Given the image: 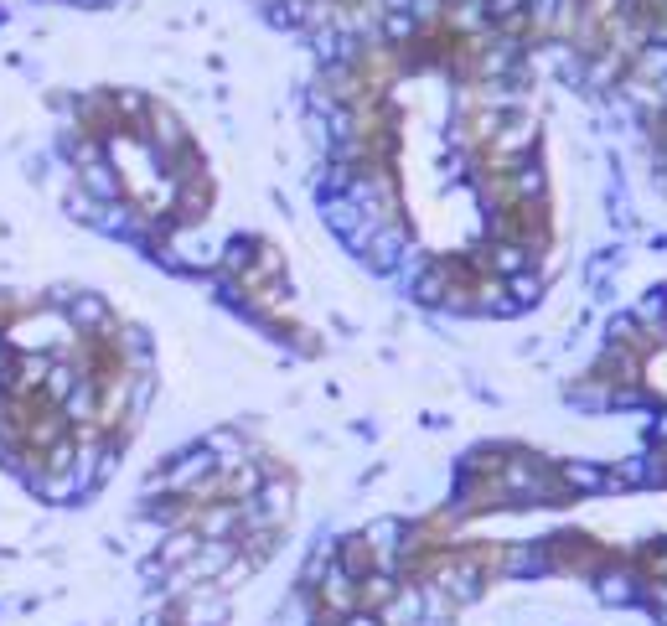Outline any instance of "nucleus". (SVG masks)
<instances>
[{
  "label": "nucleus",
  "instance_id": "nucleus-1",
  "mask_svg": "<svg viewBox=\"0 0 667 626\" xmlns=\"http://www.w3.org/2000/svg\"><path fill=\"white\" fill-rule=\"evenodd\" d=\"M57 326H63V321H57V316H32V321H26V326H16V347H26V352H42L47 357V347H52V332H57Z\"/></svg>",
  "mask_w": 667,
  "mask_h": 626
},
{
  "label": "nucleus",
  "instance_id": "nucleus-2",
  "mask_svg": "<svg viewBox=\"0 0 667 626\" xmlns=\"http://www.w3.org/2000/svg\"><path fill=\"white\" fill-rule=\"evenodd\" d=\"M631 73H636V83H662L667 78V42H647L631 57Z\"/></svg>",
  "mask_w": 667,
  "mask_h": 626
},
{
  "label": "nucleus",
  "instance_id": "nucleus-3",
  "mask_svg": "<svg viewBox=\"0 0 667 626\" xmlns=\"http://www.w3.org/2000/svg\"><path fill=\"white\" fill-rule=\"evenodd\" d=\"M109 321V306L99 301V295H73L68 301V326H78V332H94V326Z\"/></svg>",
  "mask_w": 667,
  "mask_h": 626
},
{
  "label": "nucleus",
  "instance_id": "nucleus-4",
  "mask_svg": "<svg viewBox=\"0 0 667 626\" xmlns=\"http://www.w3.org/2000/svg\"><path fill=\"white\" fill-rule=\"evenodd\" d=\"M528 264H533V254H528L523 244H497V249H492V270H497L502 280H512V275H523V270H528Z\"/></svg>",
  "mask_w": 667,
  "mask_h": 626
},
{
  "label": "nucleus",
  "instance_id": "nucleus-5",
  "mask_svg": "<svg viewBox=\"0 0 667 626\" xmlns=\"http://www.w3.org/2000/svg\"><path fill=\"white\" fill-rule=\"evenodd\" d=\"M94 409H99L94 383H78V389L63 399V414H68V420H78V425H88V420H94Z\"/></svg>",
  "mask_w": 667,
  "mask_h": 626
},
{
  "label": "nucleus",
  "instance_id": "nucleus-6",
  "mask_svg": "<svg viewBox=\"0 0 667 626\" xmlns=\"http://www.w3.org/2000/svg\"><path fill=\"white\" fill-rule=\"evenodd\" d=\"M316 52H321V63H337V57L347 63V57H352V37H342L337 26H321V32H316Z\"/></svg>",
  "mask_w": 667,
  "mask_h": 626
},
{
  "label": "nucleus",
  "instance_id": "nucleus-7",
  "mask_svg": "<svg viewBox=\"0 0 667 626\" xmlns=\"http://www.w3.org/2000/svg\"><path fill=\"white\" fill-rule=\"evenodd\" d=\"M487 21L492 26H523L528 21V0H487Z\"/></svg>",
  "mask_w": 667,
  "mask_h": 626
},
{
  "label": "nucleus",
  "instance_id": "nucleus-8",
  "mask_svg": "<svg viewBox=\"0 0 667 626\" xmlns=\"http://www.w3.org/2000/svg\"><path fill=\"white\" fill-rule=\"evenodd\" d=\"M538 290H543V275L523 270V275H512V280H507V301H512V306H533V301H538Z\"/></svg>",
  "mask_w": 667,
  "mask_h": 626
},
{
  "label": "nucleus",
  "instance_id": "nucleus-9",
  "mask_svg": "<svg viewBox=\"0 0 667 626\" xmlns=\"http://www.w3.org/2000/svg\"><path fill=\"white\" fill-rule=\"evenodd\" d=\"M564 482H569L574 492H600V487H605V471H600V466H585V461H574V466H564Z\"/></svg>",
  "mask_w": 667,
  "mask_h": 626
},
{
  "label": "nucleus",
  "instance_id": "nucleus-10",
  "mask_svg": "<svg viewBox=\"0 0 667 626\" xmlns=\"http://www.w3.org/2000/svg\"><path fill=\"white\" fill-rule=\"evenodd\" d=\"M78 383H83V378H78L68 363H52V373H47V394H52V404H63V399L78 389Z\"/></svg>",
  "mask_w": 667,
  "mask_h": 626
},
{
  "label": "nucleus",
  "instance_id": "nucleus-11",
  "mask_svg": "<svg viewBox=\"0 0 667 626\" xmlns=\"http://www.w3.org/2000/svg\"><path fill=\"white\" fill-rule=\"evenodd\" d=\"M414 32H419V21L409 11H383V37L388 42H409Z\"/></svg>",
  "mask_w": 667,
  "mask_h": 626
},
{
  "label": "nucleus",
  "instance_id": "nucleus-12",
  "mask_svg": "<svg viewBox=\"0 0 667 626\" xmlns=\"http://www.w3.org/2000/svg\"><path fill=\"white\" fill-rule=\"evenodd\" d=\"M543 187H549V182H543L538 166H523L518 176H512V192H518V197H543Z\"/></svg>",
  "mask_w": 667,
  "mask_h": 626
},
{
  "label": "nucleus",
  "instance_id": "nucleus-13",
  "mask_svg": "<svg viewBox=\"0 0 667 626\" xmlns=\"http://www.w3.org/2000/svg\"><path fill=\"white\" fill-rule=\"evenodd\" d=\"M435 11H440V0H409V16L414 21H430Z\"/></svg>",
  "mask_w": 667,
  "mask_h": 626
},
{
  "label": "nucleus",
  "instance_id": "nucleus-14",
  "mask_svg": "<svg viewBox=\"0 0 667 626\" xmlns=\"http://www.w3.org/2000/svg\"><path fill=\"white\" fill-rule=\"evenodd\" d=\"M652 606L667 616V585H652Z\"/></svg>",
  "mask_w": 667,
  "mask_h": 626
},
{
  "label": "nucleus",
  "instance_id": "nucleus-15",
  "mask_svg": "<svg viewBox=\"0 0 667 626\" xmlns=\"http://www.w3.org/2000/svg\"><path fill=\"white\" fill-rule=\"evenodd\" d=\"M383 11H409V0H383Z\"/></svg>",
  "mask_w": 667,
  "mask_h": 626
},
{
  "label": "nucleus",
  "instance_id": "nucleus-16",
  "mask_svg": "<svg viewBox=\"0 0 667 626\" xmlns=\"http://www.w3.org/2000/svg\"><path fill=\"white\" fill-rule=\"evenodd\" d=\"M78 6H109V0H78Z\"/></svg>",
  "mask_w": 667,
  "mask_h": 626
},
{
  "label": "nucleus",
  "instance_id": "nucleus-17",
  "mask_svg": "<svg viewBox=\"0 0 667 626\" xmlns=\"http://www.w3.org/2000/svg\"><path fill=\"white\" fill-rule=\"evenodd\" d=\"M0 373H6V352H0Z\"/></svg>",
  "mask_w": 667,
  "mask_h": 626
}]
</instances>
